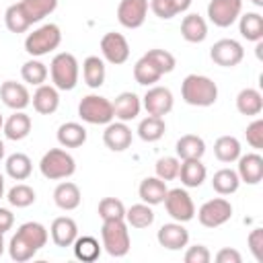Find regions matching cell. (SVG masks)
I'll use <instances>...</instances> for the list:
<instances>
[{
	"label": "cell",
	"instance_id": "cell-31",
	"mask_svg": "<svg viewBox=\"0 0 263 263\" xmlns=\"http://www.w3.org/2000/svg\"><path fill=\"white\" fill-rule=\"evenodd\" d=\"M162 76H164V74L158 70V66H156L146 53H144V55L136 62V66H134V78H136V82L142 84V86H152V84H156Z\"/></svg>",
	"mask_w": 263,
	"mask_h": 263
},
{
	"label": "cell",
	"instance_id": "cell-20",
	"mask_svg": "<svg viewBox=\"0 0 263 263\" xmlns=\"http://www.w3.org/2000/svg\"><path fill=\"white\" fill-rule=\"evenodd\" d=\"M33 109L41 115H51L58 111L60 107V95H58V88L53 84H39L37 90L33 92Z\"/></svg>",
	"mask_w": 263,
	"mask_h": 263
},
{
	"label": "cell",
	"instance_id": "cell-23",
	"mask_svg": "<svg viewBox=\"0 0 263 263\" xmlns=\"http://www.w3.org/2000/svg\"><path fill=\"white\" fill-rule=\"evenodd\" d=\"M166 181L158 179V177H146L142 179L140 187H138V195L144 203L148 205H158L164 201V195H166Z\"/></svg>",
	"mask_w": 263,
	"mask_h": 263
},
{
	"label": "cell",
	"instance_id": "cell-39",
	"mask_svg": "<svg viewBox=\"0 0 263 263\" xmlns=\"http://www.w3.org/2000/svg\"><path fill=\"white\" fill-rule=\"evenodd\" d=\"M189 6H191V0H150V10L162 21H168L185 12Z\"/></svg>",
	"mask_w": 263,
	"mask_h": 263
},
{
	"label": "cell",
	"instance_id": "cell-49",
	"mask_svg": "<svg viewBox=\"0 0 263 263\" xmlns=\"http://www.w3.org/2000/svg\"><path fill=\"white\" fill-rule=\"evenodd\" d=\"M212 253L203 245H193L185 251V263H210Z\"/></svg>",
	"mask_w": 263,
	"mask_h": 263
},
{
	"label": "cell",
	"instance_id": "cell-32",
	"mask_svg": "<svg viewBox=\"0 0 263 263\" xmlns=\"http://www.w3.org/2000/svg\"><path fill=\"white\" fill-rule=\"evenodd\" d=\"M238 31L247 41H263V16L259 12H245L238 16Z\"/></svg>",
	"mask_w": 263,
	"mask_h": 263
},
{
	"label": "cell",
	"instance_id": "cell-30",
	"mask_svg": "<svg viewBox=\"0 0 263 263\" xmlns=\"http://www.w3.org/2000/svg\"><path fill=\"white\" fill-rule=\"evenodd\" d=\"M58 142L62 148H78L86 142V129L84 125L76 121H66L58 127Z\"/></svg>",
	"mask_w": 263,
	"mask_h": 263
},
{
	"label": "cell",
	"instance_id": "cell-43",
	"mask_svg": "<svg viewBox=\"0 0 263 263\" xmlns=\"http://www.w3.org/2000/svg\"><path fill=\"white\" fill-rule=\"evenodd\" d=\"M6 199H8V203L14 205V208H29L31 203H35V191H33V187H29V185H25V183H16V185L8 191Z\"/></svg>",
	"mask_w": 263,
	"mask_h": 263
},
{
	"label": "cell",
	"instance_id": "cell-44",
	"mask_svg": "<svg viewBox=\"0 0 263 263\" xmlns=\"http://www.w3.org/2000/svg\"><path fill=\"white\" fill-rule=\"evenodd\" d=\"M99 216H101V220H123L125 205L117 197H103L99 201Z\"/></svg>",
	"mask_w": 263,
	"mask_h": 263
},
{
	"label": "cell",
	"instance_id": "cell-2",
	"mask_svg": "<svg viewBox=\"0 0 263 263\" xmlns=\"http://www.w3.org/2000/svg\"><path fill=\"white\" fill-rule=\"evenodd\" d=\"M181 97L191 107H212L218 101V86L208 76L189 74L181 82Z\"/></svg>",
	"mask_w": 263,
	"mask_h": 263
},
{
	"label": "cell",
	"instance_id": "cell-19",
	"mask_svg": "<svg viewBox=\"0 0 263 263\" xmlns=\"http://www.w3.org/2000/svg\"><path fill=\"white\" fill-rule=\"evenodd\" d=\"M111 103H113V115H115V119L125 121V123L132 121V119H136L140 115V109H142L140 97L136 92H129V90L119 92L115 97V101H111Z\"/></svg>",
	"mask_w": 263,
	"mask_h": 263
},
{
	"label": "cell",
	"instance_id": "cell-25",
	"mask_svg": "<svg viewBox=\"0 0 263 263\" xmlns=\"http://www.w3.org/2000/svg\"><path fill=\"white\" fill-rule=\"evenodd\" d=\"M181 35L189 43H201L208 37V23H205V18L199 16L197 12H191V14L183 16V21H181Z\"/></svg>",
	"mask_w": 263,
	"mask_h": 263
},
{
	"label": "cell",
	"instance_id": "cell-27",
	"mask_svg": "<svg viewBox=\"0 0 263 263\" xmlns=\"http://www.w3.org/2000/svg\"><path fill=\"white\" fill-rule=\"evenodd\" d=\"M205 164L201 162V158H191V160H181V168H179V177L181 183L185 187H199L205 181Z\"/></svg>",
	"mask_w": 263,
	"mask_h": 263
},
{
	"label": "cell",
	"instance_id": "cell-37",
	"mask_svg": "<svg viewBox=\"0 0 263 263\" xmlns=\"http://www.w3.org/2000/svg\"><path fill=\"white\" fill-rule=\"evenodd\" d=\"M125 222H127V226H132V228H148V226H152V222H154V212H152V205H148V203H134L132 208H127L125 210V218H123Z\"/></svg>",
	"mask_w": 263,
	"mask_h": 263
},
{
	"label": "cell",
	"instance_id": "cell-3",
	"mask_svg": "<svg viewBox=\"0 0 263 263\" xmlns=\"http://www.w3.org/2000/svg\"><path fill=\"white\" fill-rule=\"evenodd\" d=\"M39 171L45 179L49 181H60V179H68L76 173V160L70 152H66L64 148H51L47 150L41 160H39Z\"/></svg>",
	"mask_w": 263,
	"mask_h": 263
},
{
	"label": "cell",
	"instance_id": "cell-34",
	"mask_svg": "<svg viewBox=\"0 0 263 263\" xmlns=\"http://www.w3.org/2000/svg\"><path fill=\"white\" fill-rule=\"evenodd\" d=\"M21 8L25 10L27 18L33 23L43 21L47 14H51L58 8V0H21Z\"/></svg>",
	"mask_w": 263,
	"mask_h": 263
},
{
	"label": "cell",
	"instance_id": "cell-1",
	"mask_svg": "<svg viewBox=\"0 0 263 263\" xmlns=\"http://www.w3.org/2000/svg\"><path fill=\"white\" fill-rule=\"evenodd\" d=\"M47 228L39 222H25L18 226V230L12 234L8 242V255L16 263H25L33 259L45 245H47Z\"/></svg>",
	"mask_w": 263,
	"mask_h": 263
},
{
	"label": "cell",
	"instance_id": "cell-33",
	"mask_svg": "<svg viewBox=\"0 0 263 263\" xmlns=\"http://www.w3.org/2000/svg\"><path fill=\"white\" fill-rule=\"evenodd\" d=\"M6 175L10 177V179H14V181H25V179H29V175H31V171H33V162H31V158L27 156V154H23V152H14V154H10L8 158H6Z\"/></svg>",
	"mask_w": 263,
	"mask_h": 263
},
{
	"label": "cell",
	"instance_id": "cell-22",
	"mask_svg": "<svg viewBox=\"0 0 263 263\" xmlns=\"http://www.w3.org/2000/svg\"><path fill=\"white\" fill-rule=\"evenodd\" d=\"M53 201L60 210L64 212H72L80 205L82 201V195H80V189L76 183L72 181H62L55 189H53Z\"/></svg>",
	"mask_w": 263,
	"mask_h": 263
},
{
	"label": "cell",
	"instance_id": "cell-6",
	"mask_svg": "<svg viewBox=\"0 0 263 263\" xmlns=\"http://www.w3.org/2000/svg\"><path fill=\"white\" fill-rule=\"evenodd\" d=\"M78 72H80L78 60L68 51L55 53L51 64H49L51 82L58 90H72L78 84Z\"/></svg>",
	"mask_w": 263,
	"mask_h": 263
},
{
	"label": "cell",
	"instance_id": "cell-47",
	"mask_svg": "<svg viewBox=\"0 0 263 263\" xmlns=\"http://www.w3.org/2000/svg\"><path fill=\"white\" fill-rule=\"evenodd\" d=\"M245 136H247V142H249L251 148L261 150V148H263V119H261V117L253 119V121L247 125Z\"/></svg>",
	"mask_w": 263,
	"mask_h": 263
},
{
	"label": "cell",
	"instance_id": "cell-14",
	"mask_svg": "<svg viewBox=\"0 0 263 263\" xmlns=\"http://www.w3.org/2000/svg\"><path fill=\"white\" fill-rule=\"evenodd\" d=\"M148 0H121L117 6V21L125 29H140L148 14Z\"/></svg>",
	"mask_w": 263,
	"mask_h": 263
},
{
	"label": "cell",
	"instance_id": "cell-16",
	"mask_svg": "<svg viewBox=\"0 0 263 263\" xmlns=\"http://www.w3.org/2000/svg\"><path fill=\"white\" fill-rule=\"evenodd\" d=\"M0 99L12 111H23V109H27L31 105V95H29L27 86L21 84V82H14V80L2 82V86H0Z\"/></svg>",
	"mask_w": 263,
	"mask_h": 263
},
{
	"label": "cell",
	"instance_id": "cell-11",
	"mask_svg": "<svg viewBox=\"0 0 263 263\" xmlns=\"http://www.w3.org/2000/svg\"><path fill=\"white\" fill-rule=\"evenodd\" d=\"M210 58H212L214 64H218L222 68H234L242 62L245 49L236 39H220L212 45Z\"/></svg>",
	"mask_w": 263,
	"mask_h": 263
},
{
	"label": "cell",
	"instance_id": "cell-41",
	"mask_svg": "<svg viewBox=\"0 0 263 263\" xmlns=\"http://www.w3.org/2000/svg\"><path fill=\"white\" fill-rule=\"evenodd\" d=\"M4 25L10 33H25L31 27V21L27 18L25 10L21 8V4H10L4 12Z\"/></svg>",
	"mask_w": 263,
	"mask_h": 263
},
{
	"label": "cell",
	"instance_id": "cell-46",
	"mask_svg": "<svg viewBox=\"0 0 263 263\" xmlns=\"http://www.w3.org/2000/svg\"><path fill=\"white\" fill-rule=\"evenodd\" d=\"M146 55L158 66V70L162 72V74H168V72H173L175 70V66H177V60H175V55L171 53V51H166V49H148L146 51Z\"/></svg>",
	"mask_w": 263,
	"mask_h": 263
},
{
	"label": "cell",
	"instance_id": "cell-17",
	"mask_svg": "<svg viewBox=\"0 0 263 263\" xmlns=\"http://www.w3.org/2000/svg\"><path fill=\"white\" fill-rule=\"evenodd\" d=\"M103 142L113 152H123L132 146V129L125 121H109L103 132Z\"/></svg>",
	"mask_w": 263,
	"mask_h": 263
},
{
	"label": "cell",
	"instance_id": "cell-45",
	"mask_svg": "<svg viewBox=\"0 0 263 263\" xmlns=\"http://www.w3.org/2000/svg\"><path fill=\"white\" fill-rule=\"evenodd\" d=\"M179 168H181V160L177 156H162L156 160L154 164V171H156V177L162 179V181H173L179 177Z\"/></svg>",
	"mask_w": 263,
	"mask_h": 263
},
{
	"label": "cell",
	"instance_id": "cell-12",
	"mask_svg": "<svg viewBox=\"0 0 263 263\" xmlns=\"http://www.w3.org/2000/svg\"><path fill=\"white\" fill-rule=\"evenodd\" d=\"M175 99L173 92L166 86H150L146 90V95L142 97V107L146 109L148 115H156V117H164L166 113L173 111Z\"/></svg>",
	"mask_w": 263,
	"mask_h": 263
},
{
	"label": "cell",
	"instance_id": "cell-56",
	"mask_svg": "<svg viewBox=\"0 0 263 263\" xmlns=\"http://www.w3.org/2000/svg\"><path fill=\"white\" fill-rule=\"evenodd\" d=\"M4 127V117H2V113H0V129Z\"/></svg>",
	"mask_w": 263,
	"mask_h": 263
},
{
	"label": "cell",
	"instance_id": "cell-51",
	"mask_svg": "<svg viewBox=\"0 0 263 263\" xmlns=\"http://www.w3.org/2000/svg\"><path fill=\"white\" fill-rule=\"evenodd\" d=\"M12 224H14V216H12V212L6 210V208H0V230L6 232V230L12 228Z\"/></svg>",
	"mask_w": 263,
	"mask_h": 263
},
{
	"label": "cell",
	"instance_id": "cell-36",
	"mask_svg": "<svg viewBox=\"0 0 263 263\" xmlns=\"http://www.w3.org/2000/svg\"><path fill=\"white\" fill-rule=\"evenodd\" d=\"M238 185H240V179L236 175V171L232 168H220L214 173V179H212V187L216 193L220 195H232L238 191Z\"/></svg>",
	"mask_w": 263,
	"mask_h": 263
},
{
	"label": "cell",
	"instance_id": "cell-55",
	"mask_svg": "<svg viewBox=\"0 0 263 263\" xmlns=\"http://www.w3.org/2000/svg\"><path fill=\"white\" fill-rule=\"evenodd\" d=\"M251 2H253V4H255V6H259V8H261V6H263V0H251Z\"/></svg>",
	"mask_w": 263,
	"mask_h": 263
},
{
	"label": "cell",
	"instance_id": "cell-5",
	"mask_svg": "<svg viewBox=\"0 0 263 263\" xmlns=\"http://www.w3.org/2000/svg\"><path fill=\"white\" fill-rule=\"evenodd\" d=\"M62 43V31L55 23H45L39 29H35L33 33L27 35L25 39V51L33 58H41L47 55L49 51L58 49Z\"/></svg>",
	"mask_w": 263,
	"mask_h": 263
},
{
	"label": "cell",
	"instance_id": "cell-13",
	"mask_svg": "<svg viewBox=\"0 0 263 263\" xmlns=\"http://www.w3.org/2000/svg\"><path fill=\"white\" fill-rule=\"evenodd\" d=\"M101 53L109 64H115V66L125 64L129 58V43L121 33L109 31L101 39Z\"/></svg>",
	"mask_w": 263,
	"mask_h": 263
},
{
	"label": "cell",
	"instance_id": "cell-35",
	"mask_svg": "<svg viewBox=\"0 0 263 263\" xmlns=\"http://www.w3.org/2000/svg\"><path fill=\"white\" fill-rule=\"evenodd\" d=\"M214 154L220 162H234L240 156V142L234 136H220L214 142Z\"/></svg>",
	"mask_w": 263,
	"mask_h": 263
},
{
	"label": "cell",
	"instance_id": "cell-24",
	"mask_svg": "<svg viewBox=\"0 0 263 263\" xmlns=\"http://www.w3.org/2000/svg\"><path fill=\"white\" fill-rule=\"evenodd\" d=\"M4 136L12 142H21L31 134V117L25 111H14L8 119H4V127H2Z\"/></svg>",
	"mask_w": 263,
	"mask_h": 263
},
{
	"label": "cell",
	"instance_id": "cell-7",
	"mask_svg": "<svg viewBox=\"0 0 263 263\" xmlns=\"http://www.w3.org/2000/svg\"><path fill=\"white\" fill-rule=\"evenodd\" d=\"M78 117L90 125H107L115 119L113 103L101 95H86L78 103Z\"/></svg>",
	"mask_w": 263,
	"mask_h": 263
},
{
	"label": "cell",
	"instance_id": "cell-4",
	"mask_svg": "<svg viewBox=\"0 0 263 263\" xmlns=\"http://www.w3.org/2000/svg\"><path fill=\"white\" fill-rule=\"evenodd\" d=\"M101 240H103V249L111 257H117V259L125 257L132 247L127 222L125 220H103Z\"/></svg>",
	"mask_w": 263,
	"mask_h": 263
},
{
	"label": "cell",
	"instance_id": "cell-38",
	"mask_svg": "<svg viewBox=\"0 0 263 263\" xmlns=\"http://www.w3.org/2000/svg\"><path fill=\"white\" fill-rule=\"evenodd\" d=\"M72 249H74V257L86 263L97 261L101 255V245L95 236H76V240L72 242Z\"/></svg>",
	"mask_w": 263,
	"mask_h": 263
},
{
	"label": "cell",
	"instance_id": "cell-54",
	"mask_svg": "<svg viewBox=\"0 0 263 263\" xmlns=\"http://www.w3.org/2000/svg\"><path fill=\"white\" fill-rule=\"evenodd\" d=\"M2 158H4V142L0 140V160H2Z\"/></svg>",
	"mask_w": 263,
	"mask_h": 263
},
{
	"label": "cell",
	"instance_id": "cell-26",
	"mask_svg": "<svg viewBox=\"0 0 263 263\" xmlns=\"http://www.w3.org/2000/svg\"><path fill=\"white\" fill-rule=\"evenodd\" d=\"M236 109L240 115H247V117H257L261 115L263 111V95L257 90V88H242L238 95H236Z\"/></svg>",
	"mask_w": 263,
	"mask_h": 263
},
{
	"label": "cell",
	"instance_id": "cell-42",
	"mask_svg": "<svg viewBox=\"0 0 263 263\" xmlns=\"http://www.w3.org/2000/svg\"><path fill=\"white\" fill-rule=\"evenodd\" d=\"M21 76L27 84H33V86H39V84H45L47 80V66L39 60H27L23 66H21Z\"/></svg>",
	"mask_w": 263,
	"mask_h": 263
},
{
	"label": "cell",
	"instance_id": "cell-10",
	"mask_svg": "<svg viewBox=\"0 0 263 263\" xmlns=\"http://www.w3.org/2000/svg\"><path fill=\"white\" fill-rule=\"evenodd\" d=\"M240 12H242V0H210L208 4V18L220 29L234 25Z\"/></svg>",
	"mask_w": 263,
	"mask_h": 263
},
{
	"label": "cell",
	"instance_id": "cell-48",
	"mask_svg": "<svg viewBox=\"0 0 263 263\" xmlns=\"http://www.w3.org/2000/svg\"><path fill=\"white\" fill-rule=\"evenodd\" d=\"M247 242L255 261H263V228H253L251 234L247 236Z\"/></svg>",
	"mask_w": 263,
	"mask_h": 263
},
{
	"label": "cell",
	"instance_id": "cell-18",
	"mask_svg": "<svg viewBox=\"0 0 263 263\" xmlns=\"http://www.w3.org/2000/svg\"><path fill=\"white\" fill-rule=\"evenodd\" d=\"M236 175L247 185H257L263 179V156L257 152L240 154L238 156V168Z\"/></svg>",
	"mask_w": 263,
	"mask_h": 263
},
{
	"label": "cell",
	"instance_id": "cell-9",
	"mask_svg": "<svg viewBox=\"0 0 263 263\" xmlns=\"http://www.w3.org/2000/svg\"><path fill=\"white\" fill-rule=\"evenodd\" d=\"M232 218V203L224 197H214L208 199L199 210H197V220L205 228H218L226 224Z\"/></svg>",
	"mask_w": 263,
	"mask_h": 263
},
{
	"label": "cell",
	"instance_id": "cell-53",
	"mask_svg": "<svg viewBox=\"0 0 263 263\" xmlns=\"http://www.w3.org/2000/svg\"><path fill=\"white\" fill-rule=\"evenodd\" d=\"M2 253H4V232L0 230V257H2Z\"/></svg>",
	"mask_w": 263,
	"mask_h": 263
},
{
	"label": "cell",
	"instance_id": "cell-29",
	"mask_svg": "<svg viewBox=\"0 0 263 263\" xmlns=\"http://www.w3.org/2000/svg\"><path fill=\"white\" fill-rule=\"evenodd\" d=\"M105 76H107L105 62H103L99 55H88V58L82 62V78H84L86 86H90V88H101V86L105 84Z\"/></svg>",
	"mask_w": 263,
	"mask_h": 263
},
{
	"label": "cell",
	"instance_id": "cell-21",
	"mask_svg": "<svg viewBox=\"0 0 263 263\" xmlns=\"http://www.w3.org/2000/svg\"><path fill=\"white\" fill-rule=\"evenodd\" d=\"M49 234H51V240L66 249V247H72V242L76 240L78 236V226L76 222L70 218V216H60L51 222V228H49Z\"/></svg>",
	"mask_w": 263,
	"mask_h": 263
},
{
	"label": "cell",
	"instance_id": "cell-52",
	"mask_svg": "<svg viewBox=\"0 0 263 263\" xmlns=\"http://www.w3.org/2000/svg\"><path fill=\"white\" fill-rule=\"evenodd\" d=\"M4 197V175L0 173V199Z\"/></svg>",
	"mask_w": 263,
	"mask_h": 263
},
{
	"label": "cell",
	"instance_id": "cell-8",
	"mask_svg": "<svg viewBox=\"0 0 263 263\" xmlns=\"http://www.w3.org/2000/svg\"><path fill=\"white\" fill-rule=\"evenodd\" d=\"M164 208H166V214L175 220V222H189L193 220L195 216V205H193V199L191 195L183 189V187H175V189H168L166 195H164Z\"/></svg>",
	"mask_w": 263,
	"mask_h": 263
},
{
	"label": "cell",
	"instance_id": "cell-15",
	"mask_svg": "<svg viewBox=\"0 0 263 263\" xmlns=\"http://www.w3.org/2000/svg\"><path fill=\"white\" fill-rule=\"evenodd\" d=\"M156 240L160 247H164L168 251H181L189 242V232L181 222H168L158 228Z\"/></svg>",
	"mask_w": 263,
	"mask_h": 263
},
{
	"label": "cell",
	"instance_id": "cell-40",
	"mask_svg": "<svg viewBox=\"0 0 263 263\" xmlns=\"http://www.w3.org/2000/svg\"><path fill=\"white\" fill-rule=\"evenodd\" d=\"M164 132H166V123L162 117H156V115L144 117L138 125V136L144 142H158L164 136Z\"/></svg>",
	"mask_w": 263,
	"mask_h": 263
},
{
	"label": "cell",
	"instance_id": "cell-28",
	"mask_svg": "<svg viewBox=\"0 0 263 263\" xmlns=\"http://www.w3.org/2000/svg\"><path fill=\"white\" fill-rule=\"evenodd\" d=\"M177 158L179 160H191V158H201L205 154V142L203 138L195 134H185L177 140Z\"/></svg>",
	"mask_w": 263,
	"mask_h": 263
},
{
	"label": "cell",
	"instance_id": "cell-50",
	"mask_svg": "<svg viewBox=\"0 0 263 263\" xmlns=\"http://www.w3.org/2000/svg\"><path fill=\"white\" fill-rule=\"evenodd\" d=\"M240 261H242V255L236 249L224 247L216 253V263H240Z\"/></svg>",
	"mask_w": 263,
	"mask_h": 263
}]
</instances>
